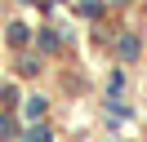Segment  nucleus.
I'll return each mask as SVG.
<instances>
[{"instance_id": "1", "label": "nucleus", "mask_w": 147, "mask_h": 142, "mask_svg": "<svg viewBox=\"0 0 147 142\" xmlns=\"http://www.w3.org/2000/svg\"><path fill=\"white\" fill-rule=\"evenodd\" d=\"M27 142H49V133H45V129H31V133H27Z\"/></svg>"}]
</instances>
